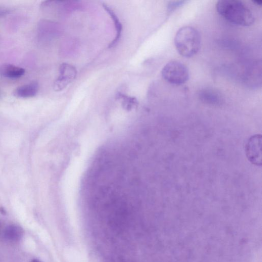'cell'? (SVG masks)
<instances>
[{
    "mask_svg": "<svg viewBox=\"0 0 262 262\" xmlns=\"http://www.w3.org/2000/svg\"><path fill=\"white\" fill-rule=\"evenodd\" d=\"M216 9L220 16L236 26L249 27L255 22L253 12L240 1H219L217 3Z\"/></svg>",
    "mask_w": 262,
    "mask_h": 262,
    "instance_id": "cell-1",
    "label": "cell"
},
{
    "mask_svg": "<svg viewBox=\"0 0 262 262\" xmlns=\"http://www.w3.org/2000/svg\"><path fill=\"white\" fill-rule=\"evenodd\" d=\"M175 44L181 56L185 58L192 57L201 48V34L193 27H183L177 31L175 37Z\"/></svg>",
    "mask_w": 262,
    "mask_h": 262,
    "instance_id": "cell-2",
    "label": "cell"
},
{
    "mask_svg": "<svg viewBox=\"0 0 262 262\" xmlns=\"http://www.w3.org/2000/svg\"><path fill=\"white\" fill-rule=\"evenodd\" d=\"M161 74L166 81L176 85L185 83L190 78L188 67L177 60H172L167 63L162 70Z\"/></svg>",
    "mask_w": 262,
    "mask_h": 262,
    "instance_id": "cell-3",
    "label": "cell"
},
{
    "mask_svg": "<svg viewBox=\"0 0 262 262\" xmlns=\"http://www.w3.org/2000/svg\"><path fill=\"white\" fill-rule=\"evenodd\" d=\"M77 75V69L73 66L67 63L62 64L59 68V76L54 83V90L57 92L64 90L76 79Z\"/></svg>",
    "mask_w": 262,
    "mask_h": 262,
    "instance_id": "cell-4",
    "label": "cell"
},
{
    "mask_svg": "<svg viewBox=\"0 0 262 262\" xmlns=\"http://www.w3.org/2000/svg\"><path fill=\"white\" fill-rule=\"evenodd\" d=\"M262 136L255 135L249 139L246 145V156L252 164L257 166L262 165Z\"/></svg>",
    "mask_w": 262,
    "mask_h": 262,
    "instance_id": "cell-5",
    "label": "cell"
},
{
    "mask_svg": "<svg viewBox=\"0 0 262 262\" xmlns=\"http://www.w3.org/2000/svg\"><path fill=\"white\" fill-rule=\"evenodd\" d=\"M26 73L24 69L9 64L0 65V77L9 79H17L21 78Z\"/></svg>",
    "mask_w": 262,
    "mask_h": 262,
    "instance_id": "cell-6",
    "label": "cell"
},
{
    "mask_svg": "<svg viewBox=\"0 0 262 262\" xmlns=\"http://www.w3.org/2000/svg\"><path fill=\"white\" fill-rule=\"evenodd\" d=\"M38 83L32 82L18 87L14 92V95L19 98H28L35 96L38 92Z\"/></svg>",
    "mask_w": 262,
    "mask_h": 262,
    "instance_id": "cell-7",
    "label": "cell"
},
{
    "mask_svg": "<svg viewBox=\"0 0 262 262\" xmlns=\"http://www.w3.org/2000/svg\"><path fill=\"white\" fill-rule=\"evenodd\" d=\"M103 6L104 9L107 11V13L110 15L112 21H114L115 24L116 31V37L114 40L112 41L108 46L109 48H114L118 44L120 39L123 29L122 26L114 10H112L109 6L105 3H103Z\"/></svg>",
    "mask_w": 262,
    "mask_h": 262,
    "instance_id": "cell-8",
    "label": "cell"
},
{
    "mask_svg": "<svg viewBox=\"0 0 262 262\" xmlns=\"http://www.w3.org/2000/svg\"><path fill=\"white\" fill-rule=\"evenodd\" d=\"M24 233V230L21 227L10 225L4 230V238L9 242H18L22 239Z\"/></svg>",
    "mask_w": 262,
    "mask_h": 262,
    "instance_id": "cell-9",
    "label": "cell"
},
{
    "mask_svg": "<svg viewBox=\"0 0 262 262\" xmlns=\"http://www.w3.org/2000/svg\"><path fill=\"white\" fill-rule=\"evenodd\" d=\"M199 96L203 101L207 104L218 105L222 101L220 94L213 89H204L200 92Z\"/></svg>",
    "mask_w": 262,
    "mask_h": 262,
    "instance_id": "cell-10",
    "label": "cell"
},
{
    "mask_svg": "<svg viewBox=\"0 0 262 262\" xmlns=\"http://www.w3.org/2000/svg\"><path fill=\"white\" fill-rule=\"evenodd\" d=\"M117 96L118 98H121L122 105L127 110H131L133 108L138 106V101L135 97H129L121 93L118 94Z\"/></svg>",
    "mask_w": 262,
    "mask_h": 262,
    "instance_id": "cell-11",
    "label": "cell"
},
{
    "mask_svg": "<svg viewBox=\"0 0 262 262\" xmlns=\"http://www.w3.org/2000/svg\"><path fill=\"white\" fill-rule=\"evenodd\" d=\"M9 9L5 8L0 7V17H3L9 13Z\"/></svg>",
    "mask_w": 262,
    "mask_h": 262,
    "instance_id": "cell-12",
    "label": "cell"
},
{
    "mask_svg": "<svg viewBox=\"0 0 262 262\" xmlns=\"http://www.w3.org/2000/svg\"><path fill=\"white\" fill-rule=\"evenodd\" d=\"M253 2L256 4V5H257L258 6H261L262 5V1H253Z\"/></svg>",
    "mask_w": 262,
    "mask_h": 262,
    "instance_id": "cell-13",
    "label": "cell"
},
{
    "mask_svg": "<svg viewBox=\"0 0 262 262\" xmlns=\"http://www.w3.org/2000/svg\"><path fill=\"white\" fill-rule=\"evenodd\" d=\"M0 211H1L2 213H3V214L5 213V211L4 208H2V207L0 208Z\"/></svg>",
    "mask_w": 262,
    "mask_h": 262,
    "instance_id": "cell-14",
    "label": "cell"
},
{
    "mask_svg": "<svg viewBox=\"0 0 262 262\" xmlns=\"http://www.w3.org/2000/svg\"><path fill=\"white\" fill-rule=\"evenodd\" d=\"M32 262H41L40 261H39V260H37V259H33L32 261Z\"/></svg>",
    "mask_w": 262,
    "mask_h": 262,
    "instance_id": "cell-15",
    "label": "cell"
}]
</instances>
